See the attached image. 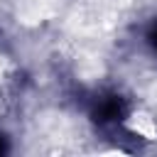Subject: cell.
<instances>
[{
  "mask_svg": "<svg viewBox=\"0 0 157 157\" xmlns=\"http://www.w3.org/2000/svg\"><path fill=\"white\" fill-rule=\"evenodd\" d=\"M130 108L123 96L118 93H101L91 103V120L98 123L101 128H118L128 118Z\"/></svg>",
  "mask_w": 157,
  "mask_h": 157,
  "instance_id": "6da1fadb",
  "label": "cell"
},
{
  "mask_svg": "<svg viewBox=\"0 0 157 157\" xmlns=\"http://www.w3.org/2000/svg\"><path fill=\"white\" fill-rule=\"evenodd\" d=\"M2 152H7V137L0 132V155H2Z\"/></svg>",
  "mask_w": 157,
  "mask_h": 157,
  "instance_id": "3957f363",
  "label": "cell"
},
{
  "mask_svg": "<svg viewBox=\"0 0 157 157\" xmlns=\"http://www.w3.org/2000/svg\"><path fill=\"white\" fill-rule=\"evenodd\" d=\"M145 42H147V47L155 52V56H157V17L147 25V32H145Z\"/></svg>",
  "mask_w": 157,
  "mask_h": 157,
  "instance_id": "7a4b0ae2",
  "label": "cell"
}]
</instances>
